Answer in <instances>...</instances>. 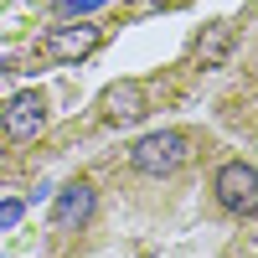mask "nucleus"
<instances>
[{
	"instance_id": "obj_1",
	"label": "nucleus",
	"mask_w": 258,
	"mask_h": 258,
	"mask_svg": "<svg viewBox=\"0 0 258 258\" xmlns=\"http://www.w3.org/2000/svg\"><path fill=\"white\" fill-rule=\"evenodd\" d=\"M191 160V135L186 129H150L145 140H135L129 150V165L140 176H176V170Z\"/></svg>"
},
{
	"instance_id": "obj_2",
	"label": "nucleus",
	"mask_w": 258,
	"mask_h": 258,
	"mask_svg": "<svg viewBox=\"0 0 258 258\" xmlns=\"http://www.w3.org/2000/svg\"><path fill=\"white\" fill-rule=\"evenodd\" d=\"M212 191H217V202L232 212V217H258V165L227 160L217 170V181H212Z\"/></svg>"
},
{
	"instance_id": "obj_3",
	"label": "nucleus",
	"mask_w": 258,
	"mask_h": 258,
	"mask_svg": "<svg viewBox=\"0 0 258 258\" xmlns=\"http://www.w3.org/2000/svg\"><path fill=\"white\" fill-rule=\"evenodd\" d=\"M98 109H103V124H135V119H145V109H150V93H145L140 78H119V83L103 88Z\"/></svg>"
},
{
	"instance_id": "obj_4",
	"label": "nucleus",
	"mask_w": 258,
	"mask_h": 258,
	"mask_svg": "<svg viewBox=\"0 0 258 258\" xmlns=\"http://www.w3.org/2000/svg\"><path fill=\"white\" fill-rule=\"evenodd\" d=\"M93 207H98L93 181H68V186L57 191V202H52V227L57 232H78L83 222L93 217Z\"/></svg>"
},
{
	"instance_id": "obj_5",
	"label": "nucleus",
	"mask_w": 258,
	"mask_h": 258,
	"mask_svg": "<svg viewBox=\"0 0 258 258\" xmlns=\"http://www.w3.org/2000/svg\"><path fill=\"white\" fill-rule=\"evenodd\" d=\"M0 129H6L11 140H36L41 129H47V98H41L36 88L16 93V98L6 103V114H0Z\"/></svg>"
},
{
	"instance_id": "obj_6",
	"label": "nucleus",
	"mask_w": 258,
	"mask_h": 258,
	"mask_svg": "<svg viewBox=\"0 0 258 258\" xmlns=\"http://www.w3.org/2000/svg\"><path fill=\"white\" fill-rule=\"evenodd\" d=\"M98 41H103L98 26H57V31H47L41 52H47L52 62H83V57L98 47Z\"/></svg>"
},
{
	"instance_id": "obj_7",
	"label": "nucleus",
	"mask_w": 258,
	"mask_h": 258,
	"mask_svg": "<svg viewBox=\"0 0 258 258\" xmlns=\"http://www.w3.org/2000/svg\"><path fill=\"white\" fill-rule=\"evenodd\" d=\"M232 41H238V31H232L227 21H212V26L197 36V68H222L227 52H232Z\"/></svg>"
},
{
	"instance_id": "obj_8",
	"label": "nucleus",
	"mask_w": 258,
	"mask_h": 258,
	"mask_svg": "<svg viewBox=\"0 0 258 258\" xmlns=\"http://www.w3.org/2000/svg\"><path fill=\"white\" fill-rule=\"evenodd\" d=\"M98 6H103V0H57L52 11H57V16H88V11H98Z\"/></svg>"
},
{
	"instance_id": "obj_9",
	"label": "nucleus",
	"mask_w": 258,
	"mask_h": 258,
	"mask_svg": "<svg viewBox=\"0 0 258 258\" xmlns=\"http://www.w3.org/2000/svg\"><path fill=\"white\" fill-rule=\"evenodd\" d=\"M21 222V202H6V207H0V227H16Z\"/></svg>"
},
{
	"instance_id": "obj_10",
	"label": "nucleus",
	"mask_w": 258,
	"mask_h": 258,
	"mask_svg": "<svg viewBox=\"0 0 258 258\" xmlns=\"http://www.w3.org/2000/svg\"><path fill=\"white\" fill-rule=\"evenodd\" d=\"M150 11H176V6H186V0H145Z\"/></svg>"
}]
</instances>
